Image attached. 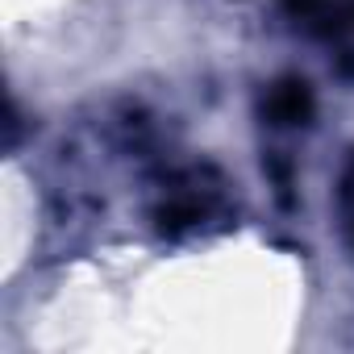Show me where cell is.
Instances as JSON below:
<instances>
[{
	"mask_svg": "<svg viewBox=\"0 0 354 354\" xmlns=\"http://www.w3.org/2000/svg\"><path fill=\"white\" fill-rule=\"evenodd\" d=\"M213 209H217V188L205 184V175H188L184 184H175V188L167 192V201H162V209H158V221H162V230L180 234V230L201 225Z\"/></svg>",
	"mask_w": 354,
	"mask_h": 354,
	"instance_id": "obj_1",
	"label": "cell"
},
{
	"mask_svg": "<svg viewBox=\"0 0 354 354\" xmlns=\"http://www.w3.org/2000/svg\"><path fill=\"white\" fill-rule=\"evenodd\" d=\"M263 113L271 117V125H304L313 117V92L304 80H283L267 92Z\"/></svg>",
	"mask_w": 354,
	"mask_h": 354,
	"instance_id": "obj_2",
	"label": "cell"
},
{
	"mask_svg": "<svg viewBox=\"0 0 354 354\" xmlns=\"http://www.w3.org/2000/svg\"><path fill=\"white\" fill-rule=\"evenodd\" d=\"M342 209H346V221H350V234H354V158L342 175Z\"/></svg>",
	"mask_w": 354,
	"mask_h": 354,
	"instance_id": "obj_3",
	"label": "cell"
}]
</instances>
